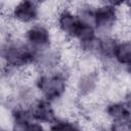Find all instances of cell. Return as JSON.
Masks as SVG:
<instances>
[{
    "mask_svg": "<svg viewBox=\"0 0 131 131\" xmlns=\"http://www.w3.org/2000/svg\"><path fill=\"white\" fill-rule=\"evenodd\" d=\"M69 84V74L64 69L48 73H37L34 79V87L39 96L51 102L63 97Z\"/></svg>",
    "mask_w": 131,
    "mask_h": 131,
    "instance_id": "cell-1",
    "label": "cell"
},
{
    "mask_svg": "<svg viewBox=\"0 0 131 131\" xmlns=\"http://www.w3.org/2000/svg\"><path fill=\"white\" fill-rule=\"evenodd\" d=\"M121 4L100 2L94 4V27L98 35H114L121 17Z\"/></svg>",
    "mask_w": 131,
    "mask_h": 131,
    "instance_id": "cell-2",
    "label": "cell"
},
{
    "mask_svg": "<svg viewBox=\"0 0 131 131\" xmlns=\"http://www.w3.org/2000/svg\"><path fill=\"white\" fill-rule=\"evenodd\" d=\"M42 13V3L37 1H18L9 9V19L25 27L40 21Z\"/></svg>",
    "mask_w": 131,
    "mask_h": 131,
    "instance_id": "cell-3",
    "label": "cell"
},
{
    "mask_svg": "<svg viewBox=\"0 0 131 131\" xmlns=\"http://www.w3.org/2000/svg\"><path fill=\"white\" fill-rule=\"evenodd\" d=\"M23 39L31 47L39 51L54 45L52 31L48 25L41 21L26 27Z\"/></svg>",
    "mask_w": 131,
    "mask_h": 131,
    "instance_id": "cell-4",
    "label": "cell"
},
{
    "mask_svg": "<svg viewBox=\"0 0 131 131\" xmlns=\"http://www.w3.org/2000/svg\"><path fill=\"white\" fill-rule=\"evenodd\" d=\"M99 82L100 75L98 69L91 71H83L76 80V92L81 98H87L97 91L99 87Z\"/></svg>",
    "mask_w": 131,
    "mask_h": 131,
    "instance_id": "cell-5",
    "label": "cell"
},
{
    "mask_svg": "<svg viewBox=\"0 0 131 131\" xmlns=\"http://www.w3.org/2000/svg\"><path fill=\"white\" fill-rule=\"evenodd\" d=\"M29 110L32 119L44 125L49 126L58 118L56 115V111L53 106V102L42 97H39L35 102H33Z\"/></svg>",
    "mask_w": 131,
    "mask_h": 131,
    "instance_id": "cell-6",
    "label": "cell"
},
{
    "mask_svg": "<svg viewBox=\"0 0 131 131\" xmlns=\"http://www.w3.org/2000/svg\"><path fill=\"white\" fill-rule=\"evenodd\" d=\"M113 61L123 69L131 63V39L119 38L116 44Z\"/></svg>",
    "mask_w": 131,
    "mask_h": 131,
    "instance_id": "cell-7",
    "label": "cell"
},
{
    "mask_svg": "<svg viewBox=\"0 0 131 131\" xmlns=\"http://www.w3.org/2000/svg\"><path fill=\"white\" fill-rule=\"evenodd\" d=\"M103 114L105 117L111 121L121 120V119H129L130 118V111L123 102L122 99L120 100H111L108 101L103 108Z\"/></svg>",
    "mask_w": 131,
    "mask_h": 131,
    "instance_id": "cell-8",
    "label": "cell"
},
{
    "mask_svg": "<svg viewBox=\"0 0 131 131\" xmlns=\"http://www.w3.org/2000/svg\"><path fill=\"white\" fill-rule=\"evenodd\" d=\"M48 131H84V129L79 122L72 118L58 117L48 126Z\"/></svg>",
    "mask_w": 131,
    "mask_h": 131,
    "instance_id": "cell-9",
    "label": "cell"
},
{
    "mask_svg": "<svg viewBox=\"0 0 131 131\" xmlns=\"http://www.w3.org/2000/svg\"><path fill=\"white\" fill-rule=\"evenodd\" d=\"M107 131H131V119H121L111 121Z\"/></svg>",
    "mask_w": 131,
    "mask_h": 131,
    "instance_id": "cell-10",
    "label": "cell"
},
{
    "mask_svg": "<svg viewBox=\"0 0 131 131\" xmlns=\"http://www.w3.org/2000/svg\"><path fill=\"white\" fill-rule=\"evenodd\" d=\"M26 131H47V130H46L44 124L36 122V121H32L29 124V126H28Z\"/></svg>",
    "mask_w": 131,
    "mask_h": 131,
    "instance_id": "cell-11",
    "label": "cell"
},
{
    "mask_svg": "<svg viewBox=\"0 0 131 131\" xmlns=\"http://www.w3.org/2000/svg\"><path fill=\"white\" fill-rule=\"evenodd\" d=\"M122 100H123V102L126 104V106L129 108L130 114H131V88L128 89V90H126V91L123 93Z\"/></svg>",
    "mask_w": 131,
    "mask_h": 131,
    "instance_id": "cell-12",
    "label": "cell"
},
{
    "mask_svg": "<svg viewBox=\"0 0 131 131\" xmlns=\"http://www.w3.org/2000/svg\"><path fill=\"white\" fill-rule=\"evenodd\" d=\"M126 10H127V16L129 17L130 19V23H131V3H126Z\"/></svg>",
    "mask_w": 131,
    "mask_h": 131,
    "instance_id": "cell-13",
    "label": "cell"
},
{
    "mask_svg": "<svg viewBox=\"0 0 131 131\" xmlns=\"http://www.w3.org/2000/svg\"><path fill=\"white\" fill-rule=\"evenodd\" d=\"M124 71H125V73L131 78V63H130L129 66H127L126 68H124Z\"/></svg>",
    "mask_w": 131,
    "mask_h": 131,
    "instance_id": "cell-14",
    "label": "cell"
},
{
    "mask_svg": "<svg viewBox=\"0 0 131 131\" xmlns=\"http://www.w3.org/2000/svg\"><path fill=\"white\" fill-rule=\"evenodd\" d=\"M1 131H11V129H10V130H9V129H4V128H3V129H2V130H1Z\"/></svg>",
    "mask_w": 131,
    "mask_h": 131,
    "instance_id": "cell-15",
    "label": "cell"
}]
</instances>
